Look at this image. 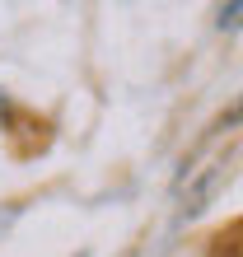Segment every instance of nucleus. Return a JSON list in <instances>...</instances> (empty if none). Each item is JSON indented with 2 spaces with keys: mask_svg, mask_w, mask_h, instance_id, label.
<instances>
[{
  "mask_svg": "<svg viewBox=\"0 0 243 257\" xmlns=\"http://www.w3.org/2000/svg\"><path fill=\"white\" fill-rule=\"evenodd\" d=\"M220 28H243V5H229V10H220Z\"/></svg>",
  "mask_w": 243,
  "mask_h": 257,
  "instance_id": "1",
  "label": "nucleus"
}]
</instances>
